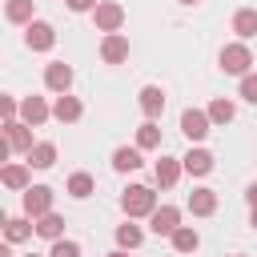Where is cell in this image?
Masks as SVG:
<instances>
[{
  "instance_id": "obj_1",
  "label": "cell",
  "mask_w": 257,
  "mask_h": 257,
  "mask_svg": "<svg viewBox=\"0 0 257 257\" xmlns=\"http://www.w3.org/2000/svg\"><path fill=\"white\" fill-rule=\"evenodd\" d=\"M120 209H124L128 221H137V217H153V213H157V193H153L149 185H128V189L120 193Z\"/></svg>"
},
{
  "instance_id": "obj_2",
  "label": "cell",
  "mask_w": 257,
  "mask_h": 257,
  "mask_svg": "<svg viewBox=\"0 0 257 257\" xmlns=\"http://www.w3.org/2000/svg\"><path fill=\"white\" fill-rule=\"evenodd\" d=\"M217 64H221V72H229V76H249V72H253V52H249L245 40H233V44L221 48Z\"/></svg>"
},
{
  "instance_id": "obj_3",
  "label": "cell",
  "mask_w": 257,
  "mask_h": 257,
  "mask_svg": "<svg viewBox=\"0 0 257 257\" xmlns=\"http://www.w3.org/2000/svg\"><path fill=\"white\" fill-rule=\"evenodd\" d=\"M92 24H96V32H120L124 28V4H116V0H100L96 8H92Z\"/></svg>"
},
{
  "instance_id": "obj_4",
  "label": "cell",
  "mask_w": 257,
  "mask_h": 257,
  "mask_svg": "<svg viewBox=\"0 0 257 257\" xmlns=\"http://www.w3.org/2000/svg\"><path fill=\"white\" fill-rule=\"evenodd\" d=\"M52 189L48 185H32V189H24L20 193V205H24V217H32V221H40L44 213H52Z\"/></svg>"
},
{
  "instance_id": "obj_5",
  "label": "cell",
  "mask_w": 257,
  "mask_h": 257,
  "mask_svg": "<svg viewBox=\"0 0 257 257\" xmlns=\"http://www.w3.org/2000/svg\"><path fill=\"white\" fill-rule=\"evenodd\" d=\"M181 133H185L193 145H201V141L213 133V120H209V112H205V108H185V112H181Z\"/></svg>"
},
{
  "instance_id": "obj_6",
  "label": "cell",
  "mask_w": 257,
  "mask_h": 257,
  "mask_svg": "<svg viewBox=\"0 0 257 257\" xmlns=\"http://www.w3.org/2000/svg\"><path fill=\"white\" fill-rule=\"evenodd\" d=\"M0 185L12 189V193L32 189V165H28V161H8V165L0 169Z\"/></svg>"
},
{
  "instance_id": "obj_7",
  "label": "cell",
  "mask_w": 257,
  "mask_h": 257,
  "mask_svg": "<svg viewBox=\"0 0 257 257\" xmlns=\"http://www.w3.org/2000/svg\"><path fill=\"white\" fill-rule=\"evenodd\" d=\"M24 44H28L32 52H52V44H56V28H52L48 20H32V24L24 28Z\"/></svg>"
},
{
  "instance_id": "obj_8",
  "label": "cell",
  "mask_w": 257,
  "mask_h": 257,
  "mask_svg": "<svg viewBox=\"0 0 257 257\" xmlns=\"http://www.w3.org/2000/svg\"><path fill=\"white\" fill-rule=\"evenodd\" d=\"M44 88L56 92V96H64V92L72 88V64H64V60H48V64H44Z\"/></svg>"
},
{
  "instance_id": "obj_9",
  "label": "cell",
  "mask_w": 257,
  "mask_h": 257,
  "mask_svg": "<svg viewBox=\"0 0 257 257\" xmlns=\"http://www.w3.org/2000/svg\"><path fill=\"white\" fill-rule=\"evenodd\" d=\"M149 229H153L157 237H173V233L181 229V209H177V205H157V213L149 217Z\"/></svg>"
},
{
  "instance_id": "obj_10",
  "label": "cell",
  "mask_w": 257,
  "mask_h": 257,
  "mask_svg": "<svg viewBox=\"0 0 257 257\" xmlns=\"http://www.w3.org/2000/svg\"><path fill=\"white\" fill-rule=\"evenodd\" d=\"M100 60H104V64H124V60H128V36H124V32L100 36Z\"/></svg>"
},
{
  "instance_id": "obj_11",
  "label": "cell",
  "mask_w": 257,
  "mask_h": 257,
  "mask_svg": "<svg viewBox=\"0 0 257 257\" xmlns=\"http://www.w3.org/2000/svg\"><path fill=\"white\" fill-rule=\"evenodd\" d=\"M4 141L12 145V153H32V145H36V137H32V124H24V120H8L4 124Z\"/></svg>"
},
{
  "instance_id": "obj_12",
  "label": "cell",
  "mask_w": 257,
  "mask_h": 257,
  "mask_svg": "<svg viewBox=\"0 0 257 257\" xmlns=\"http://www.w3.org/2000/svg\"><path fill=\"white\" fill-rule=\"evenodd\" d=\"M137 104H141L145 120H157V116L165 112V88H161V84H145V88L137 92Z\"/></svg>"
},
{
  "instance_id": "obj_13",
  "label": "cell",
  "mask_w": 257,
  "mask_h": 257,
  "mask_svg": "<svg viewBox=\"0 0 257 257\" xmlns=\"http://www.w3.org/2000/svg\"><path fill=\"white\" fill-rule=\"evenodd\" d=\"M48 116H52V104H48L44 96H24V100H20V120H24V124L40 128Z\"/></svg>"
},
{
  "instance_id": "obj_14",
  "label": "cell",
  "mask_w": 257,
  "mask_h": 257,
  "mask_svg": "<svg viewBox=\"0 0 257 257\" xmlns=\"http://www.w3.org/2000/svg\"><path fill=\"white\" fill-rule=\"evenodd\" d=\"M52 116H56L60 124H76V120L84 116V104H80V96H72V92L56 96V100H52Z\"/></svg>"
},
{
  "instance_id": "obj_15",
  "label": "cell",
  "mask_w": 257,
  "mask_h": 257,
  "mask_svg": "<svg viewBox=\"0 0 257 257\" xmlns=\"http://www.w3.org/2000/svg\"><path fill=\"white\" fill-rule=\"evenodd\" d=\"M181 165H185L189 177H209V173H213V153L201 149V145H193V149L181 157Z\"/></svg>"
},
{
  "instance_id": "obj_16",
  "label": "cell",
  "mask_w": 257,
  "mask_h": 257,
  "mask_svg": "<svg viewBox=\"0 0 257 257\" xmlns=\"http://www.w3.org/2000/svg\"><path fill=\"white\" fill-rule=\"evenodd\" d=\"M181 173H185L181 157H161V161L153 165V181H157L161 189H173V185L181 181Z\"/></svg>"
},
{
  "instance_id": "obj_17",
  "label": "cell",
  "mask_w": 257,
  "mask_h": 257,
  "mask_svg": "<svg viewBox=\"0 0 257 257\" xmlns=\"http://www.w3.org/2000/svg\"><path fill=\"white\" fill-rule=\"evenodd\" d=\"M185 205H189V213H193V217H213V213H217V193L201 185V189H193V193H189V201H185Z\"/></svg>"
},
{
  "instance_id": "obj_18",
  "label": "cell",
  "mask_w": 257,
  "mask_h": 257,
  "mask_svg": "<svg viewBox=\"0 0 257 257\" xmlns=\"http://www.w3.org/2000/svg\"><path fill=\"white\" fill-rule=\"evenodd\" d=\"M4 20L28 28V24L36 20V0H4Z\"/></svg>"
},
{
  "instance_id": "obj_19",
  "label": "cell",
  "mask_w": 257,
  "mask_h": 257,
  "mask_svg": "<svg viewBox=\"0 0 257 257\" xmlns=\"http://www.w3.org/2000/svg\"><path fill=\"white\" fill-rule=\"evenodd\" d=\"M64 193H68V197H76V201H88V197L96 193V181H92V173L76 169V173L64 181Z\"/></svg>"
},
{
  "instance_id": "obj_20",
  "label": "cell",
  "mask_w": 257,
  "mask_h": 257,
  "mask_svg": "<svg viewBox=\"0 0 257 257\" xmlns=\"http://www.w3.org/2000/svg\"><path fill=\"white\" fill-rule=\"evenodd\" d=\"M32 233H36V221H32V217H8V221H4V241H8V245L28 241Z\"/></svg>"
},
{
  "instance_id": "obj_21",
  "label": "cell",
  "mask_w": 257,
  "mask_h": 257,
  "mask_svg": "<svg viewBox=\"0 0 257 257\" xmlns=\"http://www.w3.org/2000/svg\"><path fill=\"white\" fill-rule=\"evenodd\" d=\"M233 32H237V40H253L257 36V8H237L233 12Z\"/></svg>"
},
{
  "instance_id": "obj_22",
  "label": "cell",
  "mask_w": 257,
  "mask_h": 257,
  "mask_svg": "<svg viewBox=\"0 0 257 257\" xmlns=\"http://www.w3.org/2000/svg\"><path fill=\"white\" fill-rule=\"evenodd\" d=\"M24 161H28L32 169H52V165H56V145H52V141H36Z\"/></svg>"
},
{
  "instance_id": "obj_23",
  "label": "cell",
  "mask_w": 257,
  "mask_h": 257,
  "mask_svg": "<svg viewBox=\"0 0 257 257\" xmlns=\"http://www.w3.org/2000/svg\"><path fill=\"white\" fill-rule=\"evenodd\" d=\"M141 165H145V161H141V149H137V145H133V149L120 145V149L112 153V169H116V173H137Z\"/></svg>"
},
{
  "instance_id": "obj_24",
  "label": "cell",
  "mask_w": 257,
  "mask_h": 257,
  "mask_svg": "<svg viewBox=\"0 0 257 257\" xmlns=\"http://www.w3.org/2000/svg\"><path fill=\"white\" fill-rule=\"evenodd\" d=\"M36 237H44V241H60L64 237V217L52 209V213H44L40 221H36Z\"/></svg>"
},
{
  "instance_id": "obj_25",
  "label": "cell",
  "mask_w": 257,
  "mask_h": 257,
  "mask_svg": "<svg viewBox=\"0 0 257 257\" xmlns=\"http://www.w3.org/2000/svg\"><path fill=\"white\" fill-rule=\"evenodd\" d=\"M205 112H209V120H213V124H229V120L237 116V104H233L229 96H213Z\"/></svg>"
},
{
  "instance_id": "obj_26",
  "label": "cell",
  "mask_w": 257,
  "mask_h": 257,
  "mask_svg": "<svg viewBox=\"0 0 257 257\" xmlns=\"http://www.w3.org/2000/svg\"><path fill=\"white\" fill-rule=\"evenodd\" d=\"M112 237H116V249H128V253H133V249L145 241V229H141V225H133V221H124V225H116V233H112Z\"/></svg>"
},
{
  "instance_id": "obj_27",
  "label": "cell",
  "mask_w": 257,
  "mask_h": 257,
  "mask_svg": "<svg viewBox=\"0 0 257 257\" xmlns=\"http://www.w3.org/2000/svg\"><path fill=\"white\" fill-rule=\"evenodd\" d=\"M169 241H173V249H177V253H197V245H201V233H197L193 225H181V229H177Z\"/></svg>"
},
{
  "instance_id": "obj_28",
  "label": "cell",
  "mask_w": 257,
  "mask_h": 257,
  "mask_svg": "<svg viewBox=\"0 0 257 257\" xmlns=\"http://www.w3.org/2000/svg\"><path fill=\"white\" fill-rule=\"evenodd\" d=\"M137 149H141V153L161 149V128H157V120H145V124L137 128Z\"/></svg>"
},
{
  "instance_id": "obj_29",
  "label": "cell",
  "mask_w": 257,
  "mask_h": 257,
  "mask_svg": "<svg viewBox=\"0 0 257 257\" xmlns=\"http://www.w3.org/2000/svg\"><path fill=\"white\" fill-rule=\"evenodd\" d=\"M48 257H80V241H72V237H60V241H52Z\"/></svg>"
},
{
  "instance_id": "obj_30",
  "label": "cell",
  "mask_w": 257,
  "mask_h": 257,
  "mask_svg": "<svg viewBox=\"0 0 257 257\" xmlns=\"http://www.w3.org/2000/svg\"><path fill=\"white\" fill-rule=\"evenodd\" d=\"M237 96H241V100H249V104H257V72L241 76V88H237Z\"/></svg>"
},
{
  "instance_id": "obj_31",
  "label": "cell",
  "mask_w": 257,
  "mask_h": 257,
  "mask_svg": "<svg viewBox=\"0 0 257 257\" xmlns=\"http://www.w3.org/2000/svg\"><path fill=\"white\" fill-rule=\"evenodd\" d=\"M0 116H4V124L8 120H20V100L16 96H0Z\"/></svg>"
},
{
  "instance_id": "obj_32",
  "label": "cell",
  "mask_w": 257,
  "mask_h": 257,
  "mask_svg": "<svg viewBox=\"0 0 257 257\" xmlns=\"http://www.w3.org/2000/svg\"><path fill=\"white\" fill-rule=\"evenodd\" d=\"M64 4H68V12H92L100 0H64Z\"/></svg>"
},
{
  "instance_id": "obj_33",
  "label": "cell",
  "mask_w": 257,
  "mask_h": 257,
  "mask_svg": "<svg viewBox=\"0 0 257 257\" xmlns=\"http://www.w3.org/2000/svg\"><path fill=\"white\" fill-rule=\"evenodd\" d=\"M245 201H249V209H257V181L245 189Z\"/></svg>"
},
{
  "instance_id": "obj_34",
  "label": "cell",
  "mask_w": 257,
  "mask_h": 257,
  "mask_svg": "<svg viewBox=\"0 0 257 257\" xmlns=\"http://www.w3.org/2000/svg\"><path fill=\"white\" fill-rule=\"evenodd\" d=\"M0 257H12V245H8V241L0 245Z\"/></svg>"
},
{
  "instance_id": "obj_35",
  "label": "cell",
  "mask_w": 257,
  "mask_h": 257,
  "mask_svg": "<svg viewBox=\"0 0 257 257\" xmlns=\"http://www.w3.org/2000/svg\"><path fill=\"white\" fill-rule=\"evenodd\" d=\"M104 257H128V249H112V253H104Z\"/></svg>"
},
{
  "instance_id": "obj_36",
  "label": "cell",
  "mask_w": 257,
  "mask_h": 257,
  "mask_svg": "<svg viewBox=\"0 0 257 257\" xmlns=\"http://www.w3.org/2000/svg\"><path fill=\"white\" fill-rule=\"evenodd\" d=\"M249 225H253V229H257V209H249Z\"/></svg>"
},
{
  "instance_id": "obj_37",
  "label": "cell",
  "mask_w": 257,
  "mask_h": 257,
  "mask_svg": "<svg viewBox=\"0 0 257 257\" xmlns=\"http://www.w3.org/2000/svg\"><path fill=\"white\" fill-rule=\"evenodd\" d=\"M177 4H185V8H193V4H201V0H177Z\"/></svg>"
},
{
  "instance_id": "obj_38",
  "label": "cell",
  "mask_w": 257,
  "mask_h": 257,
  "mask_svg": "<svg viewBox=\"0 0 257 257\" xmlns=\"http://www.w3.org/2000/svg\"><path fill=\"white\" fill-rule=\"evenodd\" d=\"M233 257H245V253H233Z\"/></svg>"
},
{
  "instance_id": "obj_39",
  "label": "cell",
  "mask_w": 257,
  "mask_h": 257,
  "mask_svg": "<svg viewBox=\"0 0 257 257\" xmlns=\"http://www.w3.org/2000/svg\"><path fill=\"white\" fill-rule=\"evenodd\" d=\"M28 257H40V253H28Z\"/></svg>"
}]
</instances>
